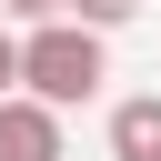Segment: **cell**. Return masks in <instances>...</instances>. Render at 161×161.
Wrapping results in <instances>:
<instances>
[{"mask_svg": "<svg viewBox=\"0 0 161 161\" xmlns=\"http://www.w3.org/2000/svg\"><path fill=\"white\" fill-rule=\"evenodd\" d=\"M101 80H111V50H101V30H80V20H50V30H30V40H20V91H30L40 111H80Z\"/></svg>", "mask_w": 161, "mask_h": 161, "instance_id": "cell-1", "label": "cell"}, {"mask_svg": "<svg viewBox=\"0 0 161 161\" xmlns=\"http://www.w3.org/2000/svg\"><path fill=\"white\" fill-rule=\"evenodd\" d=\"M0 101H20V40L0 30Z\"/></svg>", "mask_w": 161, "mask_h": 161, "instance_id": "cell-6", "label": "cell"}, {"mask_svg": "<svg viewBox=\"0 0 161 161\" xmlns=\"http://www.w3.org/2000/svg\"><path fill=\"white\" fill-rule=\"evenodd\" d=\"M0 20H30V30H50V20H70V0H0Z\"/></svg>", "mask_w": 161, "mask_h": 161, "instance_id": "cell-5", "label": "cell"}, {"mask_svg": "<svg viewBox=\"0 0 161 161\" xmlns=\"http://www.w3.org/2000/svg\"><path fill=\"white\" fill-rule=\"evenodd\" d=\"M0 161H70L60 111H40L30 91H20V101H0Z\"/></svg>", "mask_w": 161, "mask_h": 161, "instance_id": "cell-2", "label": "cell"}, {"mask_svg": "<svg viewBox=\"0 0 161 161\" xmlns=\"http://www.w3.org/2000/svg\"><path fill=\"white\" fill-rule=\"evenodd\" d=\"M111 161H161V91L111 101Z\"/></svg>", "mask_w": 161, "mask_h": 161, "instance_id": "cell-3", "label": "cell"}, {"mask_svg": "<svg viewBox=\"0 0 161 161\" xmlns=\"http://www.w3.org/2000/svg\"><path fill=\"white\" fill-rule=\"evenodd\" d=\"M70 20L111 40V30H131V20H141V0H70Z\"/></svg>", "mask_w": 161, "mask_h": 161, "instance_id": "cell-4", "label": "cell"}]
</instances>
